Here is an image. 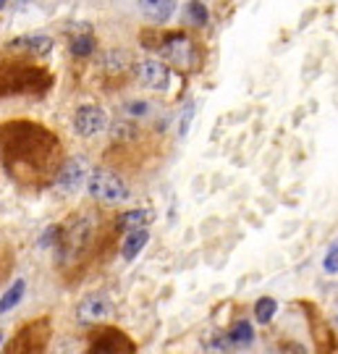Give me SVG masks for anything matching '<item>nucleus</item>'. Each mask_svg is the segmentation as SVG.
Masks as SVG:
<instances>
[{"mask_svg":"<svg viewBox=\"0 0 338 354\" xmlns=\"http://www.w3.org/2000/svg\"><path fill=\"white\" fill-rule=\"evenodd\" d=\"M152 48H158V53L163 55L165 61L176 68H181V71H194V68H200V48L194 45V39L187 37L184 32H171V35H163L158 45H152Z\"/></svg>","mask_w":338,"mask_h":354,"instance_id":"nucleus-1","label":"nucleus"},{"mask_svg":"<svg viewBox=\"0 0 338 354\" xmlns=\"http://www.w3.org/2000/svg\"><path fill=\"white\" fill-rule=\"evenodd\" d=\"M87 192L95 200L108 203V205H118L129 200V187L124 184V178L115 176L108 168H95V171H89Z\"/></svg>","mask_w":338,"mask_h":354,"instance_id":"nucleus-2","label":"nucleus"},{"mask_svg":"<svg viewBox=\"0 0 338 354\" xmlns=\"http://www.w3.org/2000/svg\"><path fill=\"white\" fill-rule=\"evenodd\" d=\"M42 84H48V79L42 71L37 68H29V66H19V64H11L6 66V68H0V97H6V95H19V92H26L29 87H35L39 92H45Z\"/></svg>","mask_w":338,"mask_h":354,"instance_id":"nucleus-3","label":"nucleus"},{"mask_svg":"<svg viewBox=\"0 0 338 354\" xmlns=\"http://www.w3.org/2000/svg\"><path fill=\"white\" fill-rule=\"evenodd\" d=\"M89 236H92V218L89 215H76V218H71L61 228L55 247L61 250V257L68 260V257H76V254L87 247Z\"/></svg>","mask_w":338,"mask_h":354,"instance_id":"nucleus-4","label":"nucleus"},{"mask_svg":"<svg viewBox=\"0 0 338 354\" xmlns=\"http://www.w3.org/2000/svg\"><path fill=\"white\" fill-rule=\"evenodd\" d=\"M108 129V113L97 105H82L74 113V131L79 137H95Z\"/></svg>","mask_w":338,"mask_h":354,"instance_id":"nucleus-5","label":"nucleus"},{"mask_svg":"<svg viewBox=\"0 0 338 354\" xmlns=\"http://www.w3.org/2000/svg\"><path fill=\"white\" fill-rule=\"evenodd\" d=\"M45 339H48V323H35L13 339L8 354H42Z\"/></svg>","mask_w":338,"mask_h":354,"instance_id":"nucleus-6","label":"nucleus"},{"mask_svg":"<svg viewBox=\"0 0 338 354\" xmlns=\"http://www.w3.org/2000/svg\"><path fill=\"white\" fill-rule=\"evenodd\" d=\"M137 79L142 87L158 89V92H165L171 87V68L163 64V61H155V58H147L137 66Z\"/></svg>","mask_w":338,"mask_h":354,"instance_id":"nucleus-7","label":"nucleus"},{"mask_svg":"<svg viewBox=\"0 0 338 354\" xmlns=\"http://www.w3.org/2000/svg\"><path fill=\"white\" fill-rule=\"evenodd\" d=\"M87 176H89L87 160H82V158H68V160H63L61 168H58L55 184H58V189H63V192H76L87 181Z\"/></svg>","mask_w":338,"mask_h":354,"instance_id":"nucleus-8","label":"nucleus"},{"mask_svg":"<svg viewBox=\"0 0 338 354\" xmlns=\"http://www.w3.org/2000/svg\"><path fill=\"white\" fill-rule=\"evenodd\" d=\"M113 315V302L105 297V294H89L79 302V310H76V317L82 323H102Z\"/></svg>","mask_w":338,"mask_h":354,"instance_id":"nucleus-9","label":"nucleus"},{"mask_svg":"<svg viewBox=\"0 0 338 354\" xmlns=\"http://www.w3.org/2000/svg\"><path fill=\"white\" fill-rule=\"evenodd\" d=\"M89 354H134V346L115 330H105L97 342L92 344Z\"/></svg>","mask_w":338,"mask_h":354,"instance_id":"nucleus-10","label":"nucleus"},{"mask_svg":"<svg viewBox=\"0 0 338 354\" xmlns=\"http://www.w3.org/2000/svg\"><path fill=\"white\" fill-rule=\"evenodd\" d=\"M8 48L11 50H21V53H29V55H48L53 50V39L45 37V35H24V37H16L8 42Z\"/></svg>","mask_w":338,"mask_h":354,"instance_id":"nucleus-11","label":"nucleus"},{"mask_svg":"<svg viewBox=\"0 0 338 354\" xmlns=\"http://www.w3.org/2000/svg\"><path fill=\"white\" fill-rule=\"evenodd\" d=\"M139 8L150 21L163 24L176 13V0H139Z\"/></svg>","mask_w":338,"mask_h":354,"instance_id":"nucleus-12","label":"nucleus"},{"mask_svg":"<svg viewBox=\"0 0 338 354\" xmlns=\"http://www.w3.org/2000/svg\"><path fill=\"white\" fill-rule=\"evenodd\" d=\"M147 241H150V231H147V228L129 231L124 244H121V257H124V260H134V257L147 247Z\"/></svg>","mask_w":338,"mask_h":354,"instance_id":"nucleus-13","label":"nucleus"},{"mask_svg":"<svg viewBox=\"0 0 338 354\" xmlns=\"http://www.w3.org/2000/svg\"><path fill=\"white\" fill-rule=\"evenodd\" d=\"M152 221V210H129V213H121L118 221H115V228L121 231H137V228H147V223Z\"/></svg>","mask_w":338,"mask_h":354,"instance_id":"nucleus-14","label":"nucleus"},{"mask_svg":"<svg viewBox=\"0 0 338 354\" xmlns=\"http://www.w3.org/2000/svg\"><path fill=\"white\" fill-rule=\"evenodd\" d=\"M68 50H71L74 58H87V55L95 53V37H92V32H89L87 26L68 39Z\"/></svg>","mask_w":338,"mask_h":354,"instance_id":"nucleus-15","label":"nucleus"},{"mask_svg":"<svg viewBox=\"0 0 338 354\" xmlns=\"http://www.w3.org/2000/svg\"><path fill=\"white\" fill-rule=\"evenodd\" d=\"M24 289H26L24 281H21V279L13 281L11 286L6 289V294L0 297V315H3V313H11L13 307L21 302V297H24Z\"/></svg>","mask_w":338,"mask_h":354,"instance_id":"nucleus-16","label":"nucleus"},{"mask_svg":"<svg viewBox=\"0 0 338 354\" xmlns=\"http://www.w3.org/2000/svg\"><path fill=\"white\" fill-rule=\"evenodd\" d=\"M254 342V330H252L250 320H238L236 326L228 333V344H236V346H247Z\"/></svg>","mask_w":338,"mask_h":354,"instance_id":"nucleus-17","label":"nucleus"},{"mask_svg":"<svg viewBox=\"0 0 338 354\" xmlns=\"http://www.w3.org/2000/svg\"><path fill=\"white\" fill-rule=\"evenodd\" d=\"M278 304L273 297H263V299H257L254 304V317H257V323H270L273 315H276Z\"/></svg>","mask_w":338,"mask_h":354,"instance_id":"nucleus-18","label":"nucleus"},{"mask_svg":"<svg viewBox=\"0 0 338 354\" xmlns=\"http://www.w3.org/2000/svg\"><path fill=\"white\" fill-rule=\"evenodd\" d=\"M187 19L191 21V24L205 26L207 24V8L202 6L200 0H191V3L187 6Z\"/></svg>","mask_w":338,"mask_h":354,"instance_id":"nucleus-19","label":"nucleus"},{"mask_svg":"<svg viewBox=\"0 0 338 354\" xmlns=\"http://www.w3.org/2000/svg\"><path fill=\"white\" fill-rule=\"evenodd\" d=\"M326 273H338V239L330 244V250H328L326 254Z\"/></svg>","mask_w":338,"mask_h":354,"instance_id":"nucleus-20","label":"nucleus"},{"mask_svg":"<svg viewBox=\"0 0 338 354\" xmlns=\"http://www.w3.org/2000/svg\"><path fill=\"white\" fill-rule=\"evenodd\" d=\"M124 111L129 115H147L150 113V105H147V102H142V100H131V102H126L124 105Z\"/></svg>","mask_w":338,"mask_h":354,"instance_id":"nucleus-21","label":"nucleus"},{"mask_svg":"<svg viewBox=\"0 0 338 354\" xmlns=\"http://www.w3.org/2000/svg\"><path fill=\"white\" fill-rule=\"evenodd\" d=\"M58 234H61V226H50L39 236V247H53V244H58Z\"/></svg>","mask_w":338,"mask_h":354,"instance_id":"nucleus-22","label":"nucleus"},{"mask_svg":"<svg viewBox=\"0 0 338 354\" xmlns=\"http://www.w3.org/2000/svg\"><path fill=\"white\" fill-rule=\"evenodd\" d=\"M191 115H194V105L189 102L187 108H184V115H181V127H178V134H181V137H187L189 124H191Z\"/></svg>","mask_w":338,"mask_h":354,"instance_id":"nucleus-23","label":"nucleus"},{"mask_svg":"<svg viewBox=\"0 0 338 354\" xmlns=\"http://www.w3.org/2000/svg\"><path fill=\"white\" fill-rule=\"evenodd\" d=\"M283 354H307V349H304V346H299V344H291V346H286V349H283Z\"/></svg>","mask_w":338,"mask_h":354,"instance_id":"nucleus-24","label":"nucleus"},{"mask_svg":"<svg viewBox=\"0 0 338 354\" xmlns=\"http://www.w3.org/2000/svg\"><path fill=\"white\" fill-rule=\"evenodd\" d=\"M3 344H6V333L0 330V349H3Z\"/></svg>","mask_w":338,"mask_h":354,"instance_id":"nucleus-25","label":"nucleus"},{"mask_svg":"<svg viewBox=\"0 0 338 354\" xmlns=\"http://www.w3.org/2000/svg\"><path fill=\"white\" fill-rule=\"evenodd\" d=\"M0 8H6V0H0Z\"/></svg>","mask_w":338,"mask_h":354,"instance_id":"nucleus-26","label":"nucleus"}]
</instances>
